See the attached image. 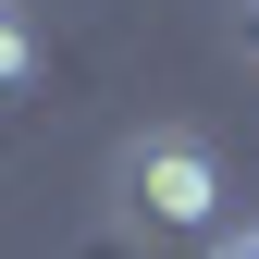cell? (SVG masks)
Instances as JSON below:
<instances>
[{
	"label": "cell",
	"mask_w": 259,
	"mask_h": 259,
	"mask_svg": "<svg viewBox=\"0 0 259 259\" xmlns=\"http://www.w3.org/2000/svg\"><path fill=\"white\" fill-rule=\"evenodd\" d=\"M123 210L148 235H222V160H210V136H136L123 148Z\"/></svg>",
	"instance_id": "cell-1"
},
{
	"label": "cell",
	"mask_w": 259,
	"mask_h": 259,
	"mask_svg": "<svg viewBox=\"0 0 259 259\" xmlns=\"http://www.w3.org/2000/svg\"><path fill=\"white\" fill-rule=\"evenodd\" d=\"M37 87V25H25V0H0V99H25Z\"/></svg>",
	"instance_id": "cell-2"
},
{
	"label": "cell",
	"mask_w": 259,
	"mask_h": 259,
	"mask_svg": "<svg viewBox=\"0 0 259 259\" xmlns=\"http://www.w3.org/2000/svg\"><path fill=\"white\" fill-rule=\"evenodd\" d=\"M210 259H259V222H247V235H210Z\"/></svg>",
	"instance_id": "cell-3"
},
{
	"label": "cell",
	"mask_w": 259,
	"mask_h": 259,
	"mask_svg": "<svg viewBox=\"0 0 259 259\" xmlns=\"http://www.w3.org/2000/svg\"><path fill=\"white\" fill-rule=\"evenodd\" d=\"M247 50H259V0H247Z\"/></svg>",
	"instance_id": "cell-4"
}]
</instances>
